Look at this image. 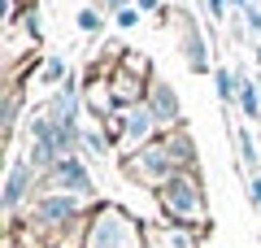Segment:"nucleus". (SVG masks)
<instances>
[{"mask_svg":"<svg viewBox=\"0 0 261 248\" xmlns=\"http://www.w3.org/2000/svg\"><path fill=\"white\" fill-rule=\"evenodd\" d=\"M87 248H140V231L122 209H105L87 231Z\"/></svg>","mask_w":261,"mask_h":248,"instance_id":"obj_1","label":"nucleus"},{"mask_svg":"<svg viewBox=\"0 0 261 248\" xmlns=\"http://www.w3.org/2000/svg\"><path fill=\"white\" fill-rule=\"evenodd\" d=\"M161 201H166V209L174 213V218H187V222L200 218V192H196V183H192V179H183V175H174L166 183Z\"/></svg>","mask_w":261,"mask_h":248,"instance_id":"obj_2","label":"nucleus"},{"mask_svg":"<svg viewBox=\"0 0 261 248\" xmlns=\"http://www.w3.org/2000/svg\"><path fill=\"white\" fill-rule=\"evenodd\" d=\"M53 183L61 187V192H74V196L92 192V179H87V170L79 165V157H61V161L53 165Z\"/></svg>","mask_w":261,"mask_h":248,"instance_id":"obj_3","label":"nucleus"},{"mask_svg":"<svg viewBox=\"0 0 261 248\" xmlns=\"http://www.w3.org/2000/svg\"><path fill=\"white\" fill-rule=\"evenodd\" d=\"M74 109H79V96H74V87L65 83L61 92L53 96V122L57 127H74Z\"/></svg>","mask_w":261,"mask_h":248,"instance_id":"obj_4","label":"nucleus"},{"mask_svg":"<svg viewBox=\"0 0 261 248\" xmlns=\"http://www.w3.org/2000/svg\"><path fill=\"white\" fill-rule=\"evenodd\" d=\"M122 122H126V139H130V144H140V139L152 135V122H157V118H152V109H126Z\"/></svg>","mask_w":261,"mask_h":248,"instance_id":"obj_5","label":"nucleus"},{"mask_svg":"<svg viewBox=\"0 0 261 248\" xmlns=\"http://www.w3.org/2000/svg\"><path fill=\"white\" fill-rule=\"evenodd\" d=\"M170 165H174V157H170V148H148L144 153V165H135L144 179H157V175H166Z\"/></svg>","mask_w":261,"mask_h":248,"instance_id":"obj_6","label":"nucleus"},{"mask_svg":"<svg viewBox=\"0 0 261 248\" xmlns=\"http://www.w3.org/2000/svg\"><path fill=\"white\" fill-rule=\"evenodd\" d=\"M22 192H27V165H13L9 170V187H5V205L13 209V205L22 201Z\"/></svg>","mask_w":261,"mask_h":248,"instance_id":"obj_7","label":"nucleus"},{"mask_svg":"<svg viewBox=\"0 0 261 248\" xmlns=\"http://www.w3.org/2000/svg\"><path fill=\"white\" fill-rule=\"evenodd\" d=\"M240 105H244V113H248V118H257V113H261V105H257V87H252L248 79L240 83Z\"/></svg>","mask_w":261,"mask_h":248,"instance_id":"obj_8","label":"nucleus"},{"mask_svg":"<svg viewBox=\"0 0 261 248\" xmlns=\"http://www.w3.org/2000/svg\"><path fill=\"white\" fill-rule=\"evenodd\" d=\"M157 113H161V118H178V101L161 87V83H157Z\"/></svg>","mask_w":261,"mask_h":248,"instance_id":"obj_9","label":"nucleus"},{"mask_svg":"<svg viewBox=\"0 0 261 248\" xmlns=\"http://www.w3.org/2000/svg\"><path fill=\"white\" fill-rule=\"evenodd\" d=\"M231 92H235V87H231V74L218 70V96H222V101H231Z\"/></svg>","mask_w":261,"mask_h":248,"instance_id":"obj_10","label":"nucleus"},{"mask_svg":"<svg viewBox=\"0 0 261 248\" xmlns=\"http://www.w3.org/2000/svg\"><path fill=\"white\" fill-rule=\"evenodd\" d=\"M79 27H83V31H96V27H100V18H96V9H83V13H79Z\"/></svg>","mask_w":261,"mask_h":248,"instance_id":"obj_11","label":"nucleus"},{"mask_svg":"<svg viewBox=\"0 0 261 248\" xmlns=\"http://www.w3.org/2000/svg\"><path fill=\"white\" fill-rule=\"evenodd\" d=\"M61 74H65V65H61V61H57V57H53V61L44 65V79H48V83H57V79H61Z\"/></svg>","mask_w":261,"mask_h":248,"instance_id":"obj_12","label":"nucleus"},{"mask_svg":"<svg viewBox=\"0 0 261 248\" xmlns=\"http://www.w3.org/2000/svg\"><path fill=\"white\" fill-rule=\"evenodd\" d=\"M118 22H122V27H135V22H140V13H130V9H122V13H118Z\"/></svg>","mask_w":261,"mask_h":248,"instance_id":"obj_13","label":"nucleus"},{"mask_svg":"<svg viewBox=\"0 0 261 248\" xmlns=\"http://www.w3.org/2000/svg\"><path fill=\"white\" fill-rule=\"evenodd\" d=\"M244 18H248V27H252V31H261V13H257V9H248Z\"/></svg>","mask_w":261,"mask_h":248,"instance_id":"obj_14","label":"nucleus"},{"mask_svg":"<svg viewBox=\"0 0 261 248\" xmlns=\"http://www.w3.org/2000/svg\"><path fill=\"white\" fill-rule=\"evenodd\" d=\"M252 201L261 205V179H252Z\"/></svg>","mask_w":261,"mask_h":248,"instance_id":"obj_15","label":"nucleus"},{"mask_svg":"<svg viewBox=\"0 0 261 248\" xmlns=\"http://www.w3.org/2000/svg\"><path fill=\"white\" fill-rule=\"evenodd\" d=\"M231 5H240V9H244V13H248V0H231Z\"/></svg>","mask_w":261,"mask_h":248,"instance_id":"obj_16","label":"nucleus"}]
</instances>
